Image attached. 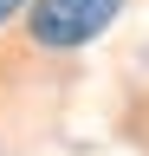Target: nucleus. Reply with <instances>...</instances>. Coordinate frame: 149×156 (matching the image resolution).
<instances>
[{
    "instance_id": "nucleus-1",
    "label": "nucleus",
    "mask_w": 149,
    "mask_h": 156,
    "mask_svg": "<svg viewBox=\"0 0 149 156\" xmlns=\"http://www.w3.org/2000/svg\"><path fill=\"white\" fill-rule=\"evenodd\" d=\"M123 0H39L32 7V39L39 46H84V39H97L110 20H117Z\"/></svg>"
},
{
    "instance_id": "nucleus-2",
    "label": "nucleus",
    "mask_w": 149,
    "mask_h": 156,
    "mask_svg": "<svg viewBox=\"0 0 149 156\" xmlns=\"http://www.w3.org/2000/svg\"><path fill=\"white\" fill-rule=\"evenodd\" d=\"M26 7V0H0V20H13V13H20Z\"/></svg>"
}]
</instances>
